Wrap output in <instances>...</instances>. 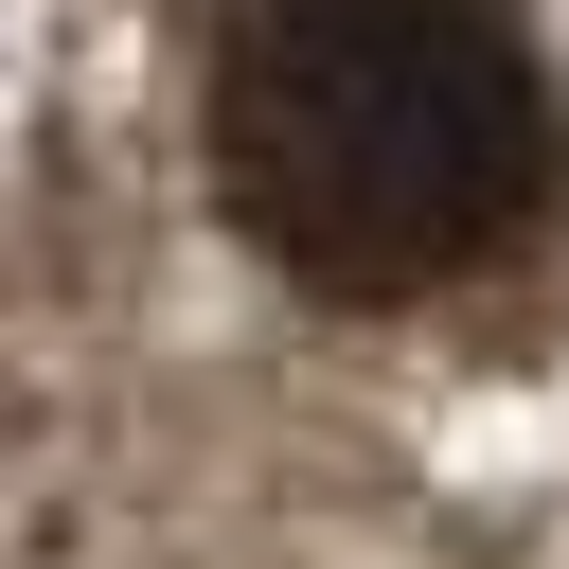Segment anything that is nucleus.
<instances>
[{"label":"nucleus","mask_w":569,"mask_h":569,"mask_svg":"<svg viewBox=\"0 0 569 569\" xmlns=\"http://www.w3.org/2000/svg\"><path fill=\"white\" fill-rule=\"evenodd\" d=\"M551 71L498 0H249L213 53V196L320 302H427L551 196Z\"/></svg>","instance_id":"f257e3e1"}]
</instances>
